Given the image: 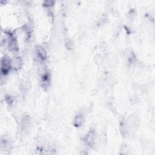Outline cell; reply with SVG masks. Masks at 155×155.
<instances>
[{"label": "cell", "instance_id": "obj_2", "mask_svg": "<svg viewBox=\"0 0 155 155\" xmlns=\"http://www.w3.org/2000/svg\"><path fill=\"white\" fill-rule=\"evenodd\" d=\"M35 57L39 61H44L47 58V54L45 50L42 47L38 46L35 49Z\"/></svg>", "mask_w": 155, "mask_h": 155}, {"label": "cell", "instance_id": "obj_8", "mask_svg": "<svg viewBox=\"0 0 155 155\" xmlns=\"http://www.w3.org/2000/svg\"><path fill=\"white\" fill-rule=\"evenodd\" d=\"M54 3H55V2H54V1H47L44 2L43 4L45 7H50V6H53L54 4Z\"/></svg>", "mask_w": 155, "mask_h": 155}, {"label": "cell", "instance_id": "obj_7", "mask_svg": "<svg viewBox=\"0 0 155 155\" xmlns=\"http://www.w3.org/2000/svg\"><path fill=\"white\" fill-rule=\"evenodd\" d=\"M22 61L20 58H16L12 61V68L14 69H18L21 67Z\"/></svg>", "mask_w": 155, "mask_h": 155}, {"label": "cell", "instance_id": "obj_3", "mask_svg": "<svg viewBox=\"0 0 155 155\" xmlns=\"http://www.w3.org/2000/svg\"><path fill=\"white\" fill-rule=\"evenodd\" d=\"M95 134L94 131H90L87 135L86 138H84V141L89 146L91 147L95 142Z\"/></svg>", "mask_w": 155, "mask_h": 155}, {"label": "cell", "instance_id": "obj_1", "mask_svg": "<svg viewBox=\"0 0 155 155\" xmlns=\"http://www.w3.org/2000/svg\"><path fill=\"white\" fill-rule=\"evenodd\" d=\"M12 68V61L7 56H4L1 60V73L2 75L8 74Z\"/></svg>", "mask_w": 155, "mask_h": 155}, {"label": "cell", "instance_id": "obj_6", "mask_svg": "<svg viewBox=\"0 0 155 155\" xmlns=\"http://www.w3.org/2000/svg\"><path fill=\"white\" fill-rule=\"evenodd\" d=\"M49 74L47 72H44V73L41 76V84L44 87L47 86L49 83Z\"/></svg>", "mask_w": 155, "mask_h": 155}, {"label": "cell", "instance_id": "obj_5", "mask_svg": "<svg viewBox=\"0 0 155 155\" xmlns=\"http://www.w3.org/2000/svg\"><path fill=\"white\" fill-rule=\"evenodd\" d=\"M84 117L82 115H78L73 121V125L75 127H80L82 126L84 122Z\"/></svg>", "mask_w": 155, "mask_h": 155}, {"label": "cell", "instance_id": "obj_4", "mask_svg": "<svg viewBox=\"0 0 155 155\" xmlns=\"http://www.w3.org/2000/svg\"><path fill=\"white\" fill-rule=\"evenodd\" d=\"M30 118L29 116H24L21 123V127L23 131H26L30 126Z\"/></svg>", "mask_w": 155, "mask_h": 155}]
</instances>
